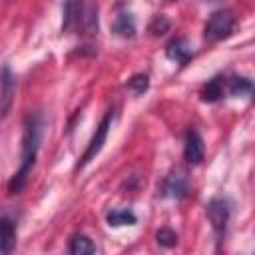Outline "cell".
I'll list each match as a JSON object with an SVG mask.
<instances>
[{
	"instance_id": "1",
	"label": "cell",
	"mask_w": 255,
	"mask_h": 255,
	"mask_svg": "<svg viewBox=\"0 0 255 255\" xmlns=\"http://www.w3.org/2000/svg\"><path fill=\"white\" fill-rule=\"evenodd\" d=\"M42 116L40 114H30L24 122V133H22V153H20V167L14 171L10 183H8V193H20L26 183L28 177L32 173V167L36 163V155L40 149V141H42Z\"/></svg>"
},
{
	"instance_id": "2",
	"label": "cell",
	"mask_w": 255,
	"mask_h": 255,
	"mask_svg": "<svg viewBox=\"0 0 255 255\" xmlns=\"http://www.w3.org/2000/svg\"><path fill=\"white\" fill-rule=\"evenodd\" d=\"M233 26H235V16H233L231 10H215L205 22L203 38L209 40V42L223 40L231 34Z\"/></svg>"
},
{
	"instance_id": "3",
	"label": "cell",
	"mask_w": 255,
	"mask_h": 255,
	"mask_svg": "<svg viewBox=\"0 0 255 255\" xmlns=\"http://www.w3.org/2000/svg\"><path fill=\"white\" fill-rule=\"evenodd\" d=\"M112 118H114V112L110 110L104 118H102V122H100V126L96 128V131H94V135H92V139H90V143H88V147H86V151L82 153V157H80V161H78V167L76 169H82V167H86L98 153H100V149L104 147V143H106V137H108V131H110V128H112Z\"/></svg>"
},
{
	"instance_id": "4",
	"label": "cell",
	"mask_w": 255,
	"mask_h": 255,
	"mask_svg": "<svg viewBox=\"0 0 255 255\" xmlns=\"http://www.w3.org/2000/svg\"><path fill=\"white\" fill-rule=\"evenodd\" d=\"M86 12L88 8L84 6L82 0H68L64 4V20H62V32H78L80 28L84 30L86 22Z\"/></svg>"
},
{
	"instance_id": "5",
	"label": "cell",
	"mask_w": 255,
	"mask_h": 255,
	"mask_svg": "<svg viewBox=\"0 0 255 255\" xmlns=\"http://www.w3.org/2000/svg\"><path fill=\"white\" fill-rule=\"evenodd\" d=\"M14 96H16V76L12 74L10 66L4 64L2 66V80H0V112L4 118L8 116V112L12 108Z\"/></svg>"
},
{
	"instance_id": "6",
	"label": "cell",
	"mask_w": 255,
	"mask_h": 255,
	"mask_svg": "<svg viewBox=\"0 0 255 255\" xmlns=\"http://www.w3.org/2000/svg\"><path fill=\"white\" fill-rule=\"evenodd\" d=\"M205 211H207V219H209L211 227L215 231H223L225 225H227V221H229V213H231L229 203L225 199H221V197H213L207 203V209Z\"/></svg>"
},
{
	"instance_id": "7",
	"label": "cell",
	"mask_w": 255,
	"mask_h": 255,
	"mask_svg": "<svg viewBox=\"0 0 255 255\" xmlns=\"http://www.w3.org/2000/svg\"><path fill=\"white\" fill-rule=\"evenodd\" d=\"M203 153H205V147H203V139H201L199 131L197 129H187L185 143H183V155H185V159L191 165H195V163H201Z\"/></svg>"
},
{
	"instance_id": "8",
	"label": "cell",
	"mask_w": 255,
	"mask_h": 255,
	"mask_svg": "<svg viewBox=\"0 0 255 255\" xmlns=\"http://www.w3.org/2000/svg\"><path fill=\"white\" fill-rule=\"evenodd\" d=\"M187 187H189V183H187L185 171L175 169V171L169 173V175L165 177V181H163V195L173 197V199H181V197L187 193Z\"/></svg>"
},
{
	"instance_id": "9",
	"label": "cell",
	"mask_w": 255,
	"mask_h": 255,
	"mask_svg": "<svg viewBox=\"0 0 255 255\" xmlns=\"http://www.w3.org/2000/svg\"><path fill=\"white\" fill-rule=\"evenodd\" d=\"M112 32L120 38H133L135 36V18L131 12H120L112 24Z\"/></svg>"
},
{
	"instance_id": "10",
	"label": "cell",
	"mask_w": 255,
	"mask_h": 255,
	"mask_svg": "<svg viewBox=\"0 0 255 255\" xmlns=\"http://www.w3.org/2000/svg\"><path fill=\"white\" fill-rule=\"evenodd\" d=\"M165 54H167L169 60H173L177 64H187L189 58H191V48L187 46V42L183 38H175V40H171L167 44Z\"/></svg>"
},
{
	"instance_id": "11",
	"label": "cell",
	"mask_w": 255,
	"mask_h": 255,
	"mask_svg": "<svg viewBox=\"0 0 255 255\" xmlns=\"http://www.w3.org/2000/svg\"><path fill=\"white\" fill-rule=\"evenodd\" d=\"M0 237H2L0 239L2 253L8 255L12 251V247H14V243H16V227H14V223H12V219L8 215H4L2 221H0Z\"/></svg>"
},
{
	"instance_id": "12",
	"label": "cell",
	"mask_w": 255,
	"mask_h": 255,
	"mask_svg": "<svg viewBox=\"0 0 255 255\" xmlns=\"http://www.w3.org/2000/svg\"><path fill=\"white\" fill-rule=\"evenodd\" d=\"M223 94H225V82H223V78H211L205 86H203V90H201V100L203 102H217V100H221L223 98Z\"/></svg>"
},
{
	"instance_id": "13",
	"label": "cell",
	"mask_w": 255,
	"mask_h": 255,
	"mask_svg": "<svg viewBox=\"0 0 255 255\" xmlns=\"http://www.w3.org/2000/svg\"><path fill=\"white\" fill-rule=\"evenodd\" d=\"M68 251H70L72 255H92V253H96V245H94V241H92L88 235L78 233V235H74V237L70 239Z\"/></svg>"
},
{
	"instance_id": "14",
	"label": "cell",
	"mask_w": 255,
	"mask_h": 255,
	"mask_svg": "<svg viewBox=\"0 0 255 255\" xmlns=\"http://www.w3.org/2000/svg\"><path fill=\"white\" fill-rule=\"evenodd\" d=\"M137 221L135 213L129 209H114L108 213V225L110 227H124V225H133Z\"/></svg>"
},
{
	"instance_id": "15",
	"label": "cell",
	"mask_w": 255,
	"mask_h": 255,
	"mask_svg": "<svg viewBox=\"0 0 255 255\" xmlns=\"http://www.w3.org/2000/svg\"><path fill=\"white\" fill-rule=\"evenodd\" d=\"M229 94L235 98H245V96H255V84L247 78H233L229 82Z\"/></svg>"
},
{
	"instance_id": "16",
	"label": "cell",
	"mask_w": 255,
	"mask_h": 255,
	"mask_svg": "<svg viewBox=\"0 0 255 255\" xmlns=\"http://www.w3.org/2000/svg\"><path fill=\"white\" fill-rule=\"evenodd\" d=\"M169 30V20L163 16V14H155L153 18H151V22H149V32L153 34V36H161V34H165Z\"/></svg>"
},
{
	"instance_id": "17",
	"label": "cell",
	"mask_w": 255,
	"mask_h": 255,
	"mask_svg": "<svg viewBox=\"0 0 255 255\" xmlns=\"http://www.w3.org/2000/svg\"><path fill=\"white\" fill-rule=\"evenodd\" d=\"M155 241H157L161 247H173V245L177 243V233H175L173 229L163 227V229H159V231L155 233Z\"/></svg>"
},
{
	"instance_id": "18",
	"label": "cell",
	"mask_w": 255,
	"mask_h": 255,
	"mask_svg": "<svg viewBox=\"0 0 255 255\" xmlns=\"http://www.w3.org/2000/svg\"><path fill=\"white\" fill-rule=\"evenodd\" d=\"M128 86H129L135 94H143V92L147 90V86H149V78H147L145 74H135V76H131V78L128 80Z\"/></svg>"
},
{
	"instance_id": "19",
	"label": "cell",
	"mask_w": 255,
	"mask_h": 255,
	"mask_svg": "<svg viewBox=\"0 0 255 255\" xmlns=\"http://www.w3.org/2000/svg\"><path fill=\"white\" fill-rule=\"evenodd\" d=\"M205 2H213V0H205Z\"/></svg>"
}]
</instances>
